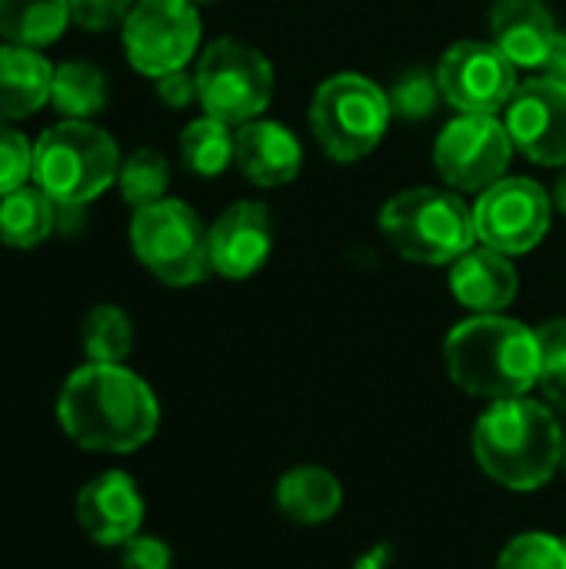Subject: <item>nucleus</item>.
Listing matches in <instances>:
<instances>
[{
    "label": "nucleus",
    "instance_id": "obj_1",
    "mask_svg": "<svg viewBox=\"0 0 566 569\" xmlns=\"http://www.w3.org/2000/svg\"><path fill=\"white\" fill-rule=\"evenodd\" d=\"M63 433L93 453H133L160 427V403L143 377L123 363H83L57 393Z\"/></svg>",
    "mask_w": 566,
    "mask_h": 569
},
{
    "label": "nucleus",
    "instance_id": "obj_2",
    "mask_svg": "<svg viewBox=\"0 0 566 569\" xmlns=\"http://www.w3.org/2000/svg\"><path fill=\"white\" fill-rule=\"evenodd\" d=\"M474 460L500 487L530 493L547 487L564 467V427L554 407L530 397L497 400L474 427Z\"/></svg>",
    "mask_w": 566,
    "mask_h": 569
},
{
    "label": "nucleus",
    "instance_id": "obj_3",
    "mask_svg": "<svg viewBox=\"0 0 566 569\" xmlns=\"http://www.w3.org/2000/svg\"><path fill=\"white\" fill-rule=\"evenodd\" d=\"M444 360L450 380L480 400L527 397L540 380L537 330L500 313H477L447 333Z\"/></svg>",
    "mask_w": 566,
    "mask_h": 569
},
{
    "label": "nucleus",
    "instance_id": "obj_4",
    "mask_svg": "<svg viewBox=\"0 0 566 569\" xmlns=\"http://www.w3.org/2000/svg\"><path fill=\"white\" fill-rule=\"evenodd\" d=\"M120 163L113 137L90 120H60L33 143V183L53 203L87 207L117 183Z\"/></svg>",
    "mask_w": 566,
    "mask_h": 569
},
{
    "label": "nucleus",
    "instance_id": "obj_5",
    "mask_svg": "<svg viewBox=\"0 0 566 569\" xmlns=\"http://www.w3.org/2000/svg\"><path fill=\"white\" fill-rule=\"evenodd\" d=\"M380 230L387 243L414 263H454L474 240V210H467L457 193L417 187L387 200L380 210Z\"/></svg>",
    "mask_w": 566,
    "mask_h": 569
},
{
    "label": "nucleus",
    "instance_id": "obj_6",
    "mask_svg": "<svg viewBox=\"0 0 566 569\" xmlns=\"http://www.w3.org/2000/svg\"><path fill=\"white\" fill-rule=\"evenodd\" d=\"M390 117L394 110L387 93L360 73H337L324 80L310 100V130L337 163L367 157L384 140Z\"/></svg>",
    "mask_w": 566,
    "mask_h": 569
},
{
    "label": "nucleus",
    "instance_id": "obj_7",
    "mask_svg": "<svg viewBox=\"0 0 566 569\" xmlns=\"http://www.w3.org/2000/svg\"><path fill=\"white\" fill-rule=\"evenodd\" d=\"M130 247L137 260L167 287L200 283L210 270L207 227L183 200H157L133 210Z\"/></svg>",
    "mask_w": 566,
    "mask_h": 569
},
{
    "label": "nucleus",
    "instance_id": "obj_8",
    "mask_svg": "<svg viewBox=\"0 0 566 569\" xmlns=\"http://www.w3.org/2000/svg\"><path fill=\"white\" fill-rule=\"evenodd\" d=\"M197 100L207 117L224 123H247L264 113L274 97V70L267 57L234 37L214 40L197 70Z\"/></svg>",
    "mask_w": 566,
    "mask_h": 569
},
{
    "label": "nucleus",
    "instance_id": "obj_9",
    "mask_svg": "<svg viewBox=\"0 0 566 569\" xmlns=\"http://www.w3.org/2000/svg\"><path fill=\"white\" fill-rule=\"evenodd\" d=\"M200 47V17L193 0H137L123 20V50L143 77L183 70Z\"/></svg>",
    "mask_w": 566,
    "mask_h": 569
},
{
    "label": "nucleus",
    "instance_id": "obj_10",
    "mask_svg": "<svg viewBox=\"0 0 566 569\" xmlns=\"http://www.w3.org/2000/svg\"><path fill=\"white\" fill-rule=\"evenodd\" d=\"M514 157V137L497 113H460L450 120L437 143L434 163L437 173L467 193H484L497 180H504Z\"/></svg>",
    "mask_w": 566,
    "mask_h": 569
},
{
    "label": "nucleus",
    "instance_id": "obj_11",
    "mask_svg": "<svg viewBox=\"0 0 566 569\" xmlns=\"http://www.w3.org/2000/svg\"><path fill=\"white\" fill-rule=\"evenodd\" d=\"M477 240L507 257L534 250L550 230V197L527 177H504L474 207Z\"/></svg>",
    "mask_w": 566,
    "mask_h": 569
},
{
    "label": "nucleus",
    "instance_id": "obj_12",
    "mask_svg": "<svg viewBox=\"0 0 566 569\" xmlns=\"http://www.w3.org/2000/svg\"><path fill=\"white\" fill-rule=\"evenodd\" d=\"M437 83L460 113H497L517 93L510 57L497 43L460 40L437 63Z\"/></svg>",
    "mask_w": 566,
    "mask_h": 569
},
{
    "label": "nucleus",
    "instance_id": "obj_13",
    "mask_svg": "<svg viewBox=\"0 0 566 569\" xmlns=\"http://www.w3.org/2000/svg\"><path fill=\"white\" fill-rule=\"evenodd\" d=\"M507 130L534 163L566 167V83L554 77L517 87L507 107Z\"/></svg>",
    "mask_w": 566,
    "mask_h": 569
},
{
    "label": "nucleus",
    "instance_id": "obj_14",
    "mask_svg": "<svg viewBox=\"0 0 566 569\" xmlns=\"http://www.w3.org/2000/svg\"><path fill=\"white\" fill-rule=\"evenodd\" d=\"M274 247V223L270 210L257 200H240L227 207L217 223L207 230V253L210 270H217L227 280H247L254 277Z\"/></svg>",
    "mask_w": 566,
    "mask_h": 569
},
{
    "label": "nucleus",
    "instance_id": "obj_15",
    "mask_svg": "<svg viewBox=\"0 0 566 569\" xmlns=\"http://www.w3.org/2000/svg\"><path fill=\"white\" fill-rule=\"evenodd\" d=\"M77 520L93 543L123 547L143 523V497L137 480L123 470H107L87 480L77 493Z\"/></svg>",
    "mask_w": 566,
    "mask_h": 569
},
{
    "label": "nucleus",
    "instance_id": "obj_16",
    "mask_svg": "<svg viewBox=\"0 0 566 569\" xmlns=\"http://www.w3.org/2000/svg\"><path fill=\"white\" fill-rule=\"evenodd\" d=\"M234 163L257 187H284L300 173V140L274 120H247L234 133Z\"/></svg>",
    "mask_w": 566,
    "mask_h": 569
},
{
    "label": "nucleus",
    "instance_id": "obj_17",
    "mask_svg": "<svg viewBox=\"0 0 566 569\" xmlns=\"http://www.w3.org/2000/svg\"><path fill=\"white\" fill-rule=\"evenodd\" d=\"M490 27L494 43L514 67H544L560 33L540 0H497L490 10Z\"/></svg>",
    "mask_w": 566,
    "mask_h": 569
},
{
    "label": "nucleus",
    "instance_id": "obj_18",
    "mask_svg": "<svg viewBox=\"0 0 566 569\" xmlns=\"http://www.w3.org/2000/svg\"><path fill=\"white\" fill-rule=\"evenodd\" d=\"M517 270L507 253L480 247L450 263V290L474 313H500L517 297Z\"/></svg>",
    "mask_w": 566,
    "mask_h": 569
},
{
    "label": "nucleus",
    "instance_id": "obj_19",
    "mask_svg": "<svg viewBox=\"0 0 566 569\" xmlns=\"http://www.w3.org/2000/svg\"><path fill=\"white\" fill-rule=\"evenodd\" d=\"M53 63L20 43H0V120L13 123L33 117L43 103H50Z\"/></svg>",
    "mask_w": 566,
    "mask_h": 569
},
{
    "label": "nucleus",
    "instance_id": "obj_20",
    "mask_svg": "<svg viewBox=\"0 0 566 569\" xmlns=\"http://www.w3.org/2000/svg\"><path fill=\"white\" fill-rule=\"evenodd\" d=\"M340 503H344L340 480L324 467L304 463L277 480V507L290 523L320 527L337 517Z\"/></svg>",
    "mask_w": 566,
    "mask_h": 569
},
{
    "label": "nucleus",
    "instance_id": "obj_21",
    "mask_svg": "<svg viewBox=\"0 0 566 569\" xmlns=\"http://www.w3.org/2000/svg\"><path fill=\"white\" fill-rule=\"evenodd\" d=\"M57 233V203L33 183L0 197V243L33 250Z\"/></svg>",
    "mask_w": 566,
    "mask_h": 569
},
{
    "label": "nucleus",
    "instance_id": "obj_22",
    "mask_svg": "<svg viewBox=\"0 0 566 569\" xmlns=\"http://www.w3.org/2000/svg\"><path fill=\"white\" fill-rule=\"evenodd\" d=\"M70 27V0H0V37L43 50Z\"/></svg>",
    "mask_w": 566,
    "mask_h": 569
},
{
    "label": "nucleus",
    "instance_id": "obj_23",
    "mask_svg": "<svg viewBox=\"0 0 566 569\" xmlns=\"http://www.w3.org/2000/svg\"><path fill=\"white\" fill-rule=\"evenodd\" d=\"M50 103L63 120H90L107 107V77L87 60H63L53 67Z\"/></svg>",
    "mask_w": 566,
    "mask_h": 569
},
{
    "label": "nucleus",
    "instance_id": "obj_24",
    "mask_svg": "<svg viewBox=\"0 0 566 569\" xmlns=\"http://www.w3.org/2000/svg\"><path fill=\"white\" fill-rule=\"evenodd\" d=\"M80 343L87 363H123L133 350V323L113 303L90 307L80 323Z\"/></svg>",
    "mask_w": 566,
    "mask_h": 569
},
{
    "label": "nucleus",
    "instance_id": "obj_25",
    "mask_svg": "<svg viewBox=\"0 0 566 569\" xmlns=\"http://www.w3.org/2000/svg\"><path fill=\"white\" fill-rule=\"evenodd\" d=\"M180 160L197 177H217L234 163V133L230 123L217 117H200L180 133Z\"/></svg>",
    "mask_w": 566,
    "mask_h": 569
},
{
    "label": "nucleus",
    "instance_id": "obj_26",
    "mask_svg": "<svg viewBox=\"0 0 566 569\" xmlns=\"http://www.w3.org/2000/svg\"><path fill=\"white\" fill-rule=\"evenodd\" d=\"M167 183H170V167H167L163 153H157V150H150V147L133 150V153L120 163V173H117V187H120L123 200H127L133 210L163 200Z\"/></svg>",
    "mask_w": 566,
    "mask_h": 569
},
{
    "label": "nucleus",
    "instance_id": "obj_27",
    "mask_svg": "<svg viewBox=\"0 0 566 569\" xmlns=\"http://www.w3.org/2000/svg\"><path fill=\"white\" fill-rule=\"evenodd\" d=\"M537 340H540V380L537 387L544 390L547 403L554 410L566 413V320H547L540 330H537Z\"/></svg>",
    "mask_w": 566,
    "mask_h": 569
},
{
    "label": "nucleus",
    "instance_id": "obj_28",
    "mask_svg": "<svg viewBox=\"0 0 566 569\" xmlns=\"http://www.w3.org/2000/svg\"><path fill=\"white\" fill-rule=\"evenodd\" d=\"M497 569H566V543L554 533H520L500 550Z\"/></svg>",
    "mask_w": 566,
    "mask_h": 569
},
{
    "label": "nucleus",
    "instance_id": "obj_29",
    "mask_svg": "<svg viewBox=\"0 0 566 569\" xmlns=\"http://www.w3.org/2000/svg\"><path fill=\"white\" fill-rule=\"evenodd\" d=\"M440 83H437V73H420V70H410L404 73L394 90L387 93L390 100V110L394 117H404V120H424L437 110V100H440Z\"/></svg>",
    "mask_w": 566,
    "mask_h": 569
},
{
    "label": "nucleus",
    "instance_id": "obj_30",
    "mask_svg": "<svg viewBox=\"0 0 566 569\" xmlns=\"http://www.w3.org/2000/svg\"><path fill=\"white\" fill-rule=\"evenodd\" d=\"M27 180H33V143L0 120V197L27 187Z\"/></svg>",
    "mask_w": 566,
    "mask_h": 569
},
{
    "label": "nucleus",
    "instance_id": "obj_31",
    "mask_svg": "<svg viewBox=\"0 0 566 569\" xmlns=\"http://www.w3.org/2000/svg\"><path fill=\"white\" fill-rule=\"evenodd\" d=\"M137 0H70V20L80 30L103 33L113 27H123Z\"/></svg>",
    "mask_w": 566,
    "mask_h": 569
},
{
    "label": "nucleus",
    "instance_id": "obj_32",
    "mask_svg": "<svg viewBox=\"0 0 566 569\" xmlns=\"http://www.w3.org/2000/svg\"><path fill=\"white\" fill-rule=\"evenodd\" d=\"M173 567V553L163 540L157 537H133L123 543L120 553V569H170Z\"/></svg>",
    "mask_w": 566,
    "mask_h": 569
},
{
    "label": "nucleus",
    "instance_id": "obj_33",
    "mask_svg": "<svg viewBox=\"0 0 566 569\" xmlns=\"http://www.w3.org/2000/svg\"><path fill=\"white\" fill-rule=\"evenodd\" d=\"M157 93L167 107H187L193 97H197V77H190L187 70H173V73H163L157 77Z\"/></svg>",
    "mask_w": 566,
    "mask_h": 569
},
{
    "label": "nucleus",
    "instance_id": "obj_34",
    "mask_svg": "<svg viewBox=\"0 0 566 569\" xmlns=\"http://www.w3.org/2000/svg\"><path fill=\"white\" fill-rule=\"evenodd\" d=\"M80 230H83V207L57 203V233L60 237H77Z\"/></svg>",
    "mask_w": 566,
    "mask_h": 569
},
{
    "label": "nucleus",
    "instance_id": "obj_35",
    "mask_svg": "<svg viewBox=\"0 0 566 569\" xmlns=\"http://www.w3.org/2000/svg\"><path fill=\"white\" fill-rule=\"evenodd\" d=\"M544 70H547V77H554V80L566 83V33H557L554 50H550V57H547Z\"/></svg>",
    "mask_w": 566,
    "mask_h": 569
},
{
    "label": "nucleus",
    "instance_id": "obj_36",
    "mask_svg": "<svg viewBox=\"0 0 566 569\" xmlns=\"http://www.w3.org/2000/svg\"><path fill=\"white\" fill-rule=\"evenodd\" d=\"M554 200H557V207H560V210L566 213V173H564V180L557 183V193H554Z\"/></svg>",
    "mask_w": 566,
    "mask_h": 569
},
{
    "label": "nucleus",
    "instance_id": "obj_37",
    "mask_svg": "<svg viewBox=\"0 0 566 569\" xmlns=\"http://www.w3.org/2000/svg\"><path fill=\"white\" fill-rule=\"evenodd\" d=\"M193 3H207V0H193Z\"/></svg>",
    "mask_w": 566,
    "mask_h": 569
},
{
    "label": "nucleus",
    "instance_id": "obj_38",
    "mask_svg": "<svg viewBox=\"0 0 566 569\" xmlns=\"http://www.w3.org/2000/svg\"><path fill=\"white\" fill-rule=\"evenodd\" d=\"M564 467H566V457H564Z\"/></svg>",
    "mask_w": 566,
    "mask_h": 569
}]
</instances>
